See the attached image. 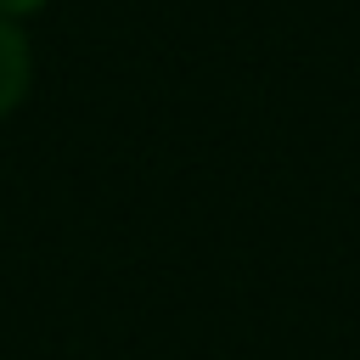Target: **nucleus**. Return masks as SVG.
Here are the masks:
<instances>
[{
  "instance_id": "obj_1",
  "label": "nucleus",
  "mask_w": 360,
  "mask_h": 360,
  "mask_svg": "<svg viewBox=\"0 0 360 360\" xmlns=\"http://www.w3.org/2000/svg\"><path fill=\"white\" fill-rule=\"evenodd\" d=\"M28 84H34V45H28L22 22L0 17V118L22 107Z\"/></svg>"
},
{
  "instance_id": "obj_2",
  "label": "nucleus",
  "mask_w": 360,
  "mask_h": 360,
  "mask_svg": "<svg viewBox=\"0 0 360 360\" xmlns=\"http://www.w3.org/2000/svg\"><path fill=\"white\" fill-rule=\"evenodd\" d=\"M51 0H0V17H11V22H22V17H34V11H45Z\"/></svg>"
}]
</instances>
